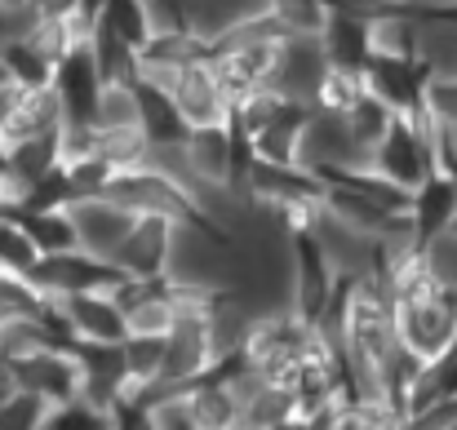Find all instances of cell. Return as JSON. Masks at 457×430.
<instances>
[{"mask_svg": "<svg viewBox=\"0 0 457 430\" xmlns=\"http://www.w3.org/2000/svg\"><path fill=\"white\" fill-rule=\"evenodd\" d=\"M382 178H391L395 186L413 191L431 169H436V116L431 107L422 116H404L395 112L391 129L382 134V143L373 146V160H369Z\"/></svg>", "mask_w": 457, "mask_h": 430, "instance_id": "cell-1", "label": "cell"}, {"mask_svg": "<svg viewBox=\"0 0 457 430\" xmlns=\"http://www.w3.org/2000/svg\"><path fill=\"white\" fill-rule=\"evenodd\" d=\"M218 360H222V346H218L213 324H209V302L204 306H182L178 310V324L164 337V364H160V377L155 382L195 386Z\"/></svg>", "mask_w": 457, "mask_h": 430, "instance_id": "cell-2", "label": "cell"}, {"mask_svg": "<svg viewBox=\"0 0 457 430\" xmlns=\"http://www.w3.org/2000/svg\"><path fill=\"white\" fill-rule=\"evenodd\" d=\"M289 262H294V315L306 324H320L342 271H337V262L315 227L289 231Z\"/></svg>", "mask_w": 457, "mask_h": 430, "instance_id": "cell-3", "label": "cell"}, {"mask_svg": "<svg viewBox=\"0 0 457 430\" xmlns=\"http://www.w3.org/2000/svg\"><path fill=\"white\" fill-rule=\"evenodd\" d=\"M436 67L427 62V54H391V49H373L369 67H364V85L404 116H422L427 112V94H431Z\"/></svg>", "mask_w": 457, "mask_h": 430, "instance_id": "cell-4", "label": "cell"}, {"mask_svg": "<svg viewBox=\"0 0 457 430\" xmlns=\"http://www.w3.org/2000/svg\"><path fill=\"white\" fill-rule=\"evenodd\" d=\"M160 80L169 85V94H173V103L182 107V116H187L191 129H200V125H227L231 112H236V94L227 89V80H222V71H218L213 58L182 62L178 71H169V76H160Z\"/></svg>", "mask_w": 457, "mask_h": 430, "instance_id": "cell-5", "label": "cell"}, {"mask_svg": "<svg viewBox=\"0 0 457 430\" xmlns=\"http://www.w3.org/2000/svg\"><path fill=\"white\" fill-rule=\"evenodd\" d=\"M178 231H187V227L173 222V218H164V213H138L112 262L129 280H164V276H173Z\"/></svg>", "mask_w": 457, "mask_h": 430, "instance_id": "cell-6", "label": "cell"}, {"mask_svg": "<svg viewBox=\"0 0 457 430\" xmlns=\"http://www.w3.org/2000/svg\"><path fill=\"white\" fill-rule=\"evenodd\" d=\"M129 280L112 258L103 253H89L85 244L80 249H67V253H45L31 271V285L40 288L45 297H71V293H94V288H120Z\"/></svg>", "mask_w": 457, "mask_h": 430, "instance_id": "cell-7", "label": "cell"}, {"mask_svg": "<svg viewBox=\"0 0 457 430\" xmlns=\"http://www.w3.org/2000/svg\"><path fill=\"white\" fill-rule=\"evenodd\" d=\"M103 71L94 62V49L89 40H80L54 71V94H58V107H62V125H98V103H103Z\"/></svg>", "mask_w": 457, "mask_h": 430, "instance_id": "cell-8", "label": "cell"}, {"mask_svg": "<svg viewBox=\"0 0 457 430\" xmlns=\"http://www.w3.org/2000/svg\"><path fill=\"white\" fill-rule=\"evenodd\" d=\"M9 373H13V386L36 391L40 400H49V409L80 395V360L67 346H40V351L13 360Z\"/></svg>", "mask_w": 457, "mask_h": 430, "instance_id": "cell-9", "label": "cell"}, {"mask_svg": "<svg viewBox=\"0 0 457 430\" xmlns=\"http://www.w3.org/2000/svg\"><path fill=\"white\" fill-rule=\"evenodd\" d=\"M71 355L80 360V395L94 400L98 409H112V400L129 386V364L120 342H85L76 337Z\"/></svg>", "mask_w": 457, "mask_h": 430, "instance_id": "cell-10", "label": "cell"}, {"mask_svg": "<svg viewBox=\"0 0 457 430\" xmlns=\"http://www.w3.org/2000/svg\"><path fill=\"white\" fill-rule=\"evenodd\" d=\"M409 218H413V236L418 244H431L436 236L453 231V218H457V178L436 164L413 191H409Z\"/></svg>", "mask_w": 457, "mask_h": 430, "instance_id": "cell-11", "label": "cell"}, {"mask_svg": "<svg viewBox=\"0 0 457 430\" xmlns=\"http://www.w3.org/2000/svg\"><path fill=\"white\" fill-rule=\"evenodd\" d=\"M187 173L200 191L231 195V125H200L182 143Z\"/></svg>", "mask_w": 457, "mask_h": 430, "instance_id": "cell-12", "label": "cell"}, {"mask_svg": "<svg viewBox=\"0 0 457 430\" xmlns=\"http://www.w3.org/2000/svg\"><path fill=\"white\" fill-rule=\"evenodd\" d=\"M62 125V107L54 89H9L0 103V143H22Z\"/></svg>", "mask_w": 457, "mask_h": 430, "instance_id": "cell-13", "label": "cell"}, {"mask_svg": "<svg viewBox=\"0 0 457 430\" xmlns=\"http://www.w3.org/2000/svg\"><path fill=\"white\" fill-rule=\"evenodd\" d=\"M71 213H76V227H80V244H85L89 253H103V258H116L120 240L129 236V227H134V218H138L129 204H120V200H112V195L76 200Z\"/></svg>", "mask_w": 457, "mask_h": 430, "instance_id": "cell-14", "label": "cell"}, {"mask_svg": "<svg viewBox=\"0 0 457 430\" xmlns=\"http://www.w3.org/2000/svg\"><path fill=\"white\" fill-rule=\"evenodd\" d=\"M58 302L67 306L76 337H85V342H125L129 337V315H125L116 288L71 293V297H58Z\"/></svg>", "mask_w": 457, "mask_h": 430, "instance_id": "cell-15", "label": "cell"}, {"mask_svg": "<svg viewBox=\"0 0 457 430\" xmlns=\"http://www.w3.org/2000/svg\"><path fill=\"white\" fill-rule=\"evenodd\" d=\"M134 94H138V125H143V134L152 138V146H182L187 143L191 125H187L182 107L173 103V94H169V85H164L160 76L143 71V76L134 80Z\"/></svg>", "mask_w": 457, "mask_h": 430, "instance_id": "cell-16", "label": "cell"}, {"mask_svg": "<svg viewBox=\"0 0 457 430\" xmlns=\"http://www.w3.org/2000/svg\"><path fill=\"white\" fill-rule=\"evenodd\" d=\"M9 213L27 227V236L36 240L40 258L45 253H67L80 249V227L71 209H31V204H9Z\"/></svg>", "mask_w": 457, "mask_h": 430, "instance_id": "cell-17", "label": "cell"}, {"mask_svg": "<svg viewBox=\"0 0 457 430\" xmlns=\"http://www.w3.org/2000/svg\"><path fill=\"white\" fill-rule=\"evenodd\" d=\"M89 49H94V62H98V71H103L107 85H134L143 76L138 45H129L125 36H116L107 22H94L89 27Z\"/></svg>", "mask_w": 457, "mask_h": 430, "instance_id": "cell-18", "label": "cell"}, {"mask_svg": "<svg viewBox=\"0 0 457 430\" xmlns=\"http://www.w3.org/2000/svg\"><path fill=\"white\" fill-rule=\"evenodd\" d=\"M0 62H4L13 89H54V71H58V62H49V58L27 40V31L0 45Z\"/></svg>", "mask_w": 457, "mask_h": 430, "instance_id": "cell-19", "label": "cell"}, {"mask_svg": "<svg viewBox=\"0 0 457 430\" xmlns=\"http://www.w3.org/2000/svg\"><path fill=\"white\" fill-rule=\"evenodd\" d=\"M364 71H351V67H324V76H320V85H315V94H311V103H315V112H333V116H346L360 98H364Z\"/></svg>", "mask_w": 457, "mask_h": 430, "instance_id": "cell-20", "label": "cell"}, {"mask_svg": "<svg viewBox=\"0 0 457 430\" xmlns=\"http://www.w3.org/2000/svg\"><path fill=\"white\" fill-rule=\"evenodd\" d=\"M94 22H107L116 36H125L129 45H147L155 36V9L152 0H103V9H98V18Z\"/></svg>", "mask_w": 457, "mask_h": 430, "instance_id": "cell-21", "label": "cell"}, {"mask_svg": "<svg viewBox=\"0 0 457 430\" xmlns=\"http://www.w3.org/2000/svg\"><path fill=\"white\" fill-rule=\"evenodd\" d=\"M36 262H40L36 240H31L27 227L4 209V213H0V271H4V276H22V280H31Z\"/></svg>", "mask_w": 457, "mask_h": 430, "instance_id": "cell-22", "label": "cell"}, {"mask_svg": "<svg viewBox=\"0 0 457 430\" xmlns=\"http://www.w3.org/2000/svg\"><path fill=\"white\" fill-rule=\"evenodd\" d=\"M391 120H395V112L373 94V89H364V98L346 112V125H351V134H355V143L369 151V160H373V146L382 143V134L391 129Z\"/></svg>", "mask_w": 457, "mask_h": 430, "instance_id": "cell-23", "label": "cell"}, {"mask_svg": "<svg viewBox=\"0 0 457 430\" xmlns=\"http://www.w3.org/2000/svg\"><path fill=\"white\" fill-rule=\"evenodd\" d=\"M164 337L169 333H129L120 346H125V364H129V382L134 386H147L160 377V364H164Z\"/></svg>", "mask_w": 457, "mask_h": 430, "instance_id": "cell-24", "label": "cell"}, {"mask_svg": "<svg viewBox=\"0 0 457 430\" xmlns=\"http://www.w3.org/2000/svg\"><path fill=\"white\" fill-rule=\"evenodd\" d=\"M49 422V400H40L27 386H13L0 400V430H45Z\"/></svg>", "mask_w": 457, "mask_h": 430, "instance_id": "cell-25", "label": "cell"}, {"mask_svg": "<svg viewBox=\"0 0 457 430\" xmlns=\"http://www.w3.org/2000/svg\"><path fill=\"white\" fill-rule=\"evenodd\" d=\"M45 430H112V413H107V409H98L94 400L76 395V400H67V404H54V409H49Z\"/></svg>", "mask_w": 457, "mask_h": 430, "instance_id": "cell-26", "label": "cell"}, {"mask_svg": "<svg viewBox=\"0 0 457 430\" xmlns=\"http://www.w3.org/2000/svg\"><path fill=\"white\" fill-rule=\"evenodd\" d=\"M422 54L436 67V76H457V22L422 27Z\"/></svg>", "mask_w": 457, "mask_h": 430, "instance_id": "cell-27", "label": "cell"}, {"mask_svg": "<svg viewBox=\"0 0 457 430\" xmlns=\"http://www.w3.org/2000/svg\"><path fill=\"white\" fill-rule=\"evenodd\" d=\"M36 13L40 18H80L85 27H94L85 18V0H36Z\"/></svg>", "mask_w": 457, "mask_h": 430, "instance_id": "cell-28", "label": "cell"}, {"mask_svg": "<svg viewBox=\"0 0 457 430\" xmlns=\"http://www.w3.org/2000/svg\"><path fill=\"white\" fill-rule=\"evenodd\" d=\"M18 195H13V182H9V173H4V164H0V213L13 204Z\"/></svg>", "mask_w": 457, "mask_h": 430, "instance_id": "cell-29", "label": "cell"}, {"mask_svg": "<svg viewBox=\"0 0 457 430\" xmlns=\"http://www.w3.org/2000/svg\"><path fill=\"white\" fill-rule=\"evenodd\" d=\"M9 89H13V85H9V71H4V62H0V98H4Z\"/></svg>", "mask_w": 457, "mask_h": 430, "instance_id": "cell-30", "label": "cell"}]
</instances>
